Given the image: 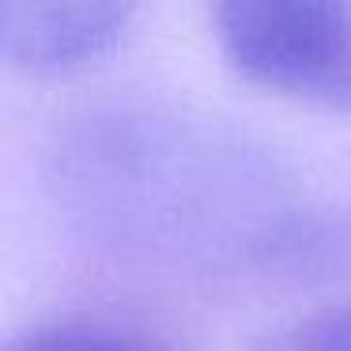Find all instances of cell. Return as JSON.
Masks as SVG:
<instances>
[{"instance_id": "6da1fadb", "label": "cell", "mask_w": 351, "mask_h": 351, "mask_svg": "<svg viewBox=\"0 0 351 351\" xmlns=\"http://www.w3.org/2000/svg\"><path fill=\"white\" fill-rule=\"evenodd\" d=\"M46 189L84 238L136 261L302 272L325 234L257 144L152 99L64 117L46 144Z\"/></svg>"}, {"instance_id": "7a4b0ae2", "label": "cell", "mask_w": 351, "mask_h": 351, "mask_svg": "<svg viewBox=\"0 0 351 351\" xmlns=\"http://www.w3.org/2000/svg\"><path fill=\"white\" fill-rule=\"evenodd\" d=\"M223 61L242 84L351 114V0H208Z\"/></svg>"}, {"instance_id": "3957f363", "label": "cell", "mask_w": 351, "mask_h": 351, "mask_svg": "<svg viewBox=\"0 0 351 351\" xmlns=\"http://www.w3.org/2000/svg\"><path fill=\"white\" fill-rule=\"evenodd\" d=\"M140 0H0L4 61L23 76H69L117 46Z\"/></svg>"}, {"instance_id": "277c9868", "label": "cell", "mask_w": 351, "mask_h": 351, "mask_svg": "<svg viewBox=\"0 0 351 351\" xmlns=\"http://www.w3.org/2000/svg\"><path fill=\"white\" fill-rule=\"evenodd\" d=\"M250 351H351V295L287 317L261 332Z\"/></svg>"}, {"instance_id": "5b68a950", "label": "cell", "mask_w": 351, "mask_h": 351, "mask_svg": "<svg viewBox=\"0 0 351 351\" xmlns=\"http://www.w3.org/2000/svg\"><path fill=\"white\" fill-rule=\"evenodd\" d=\"M8 351H162L144 336L125 328L102 325V321H53L23 332Z\"/></svg>"}]
</instances>
